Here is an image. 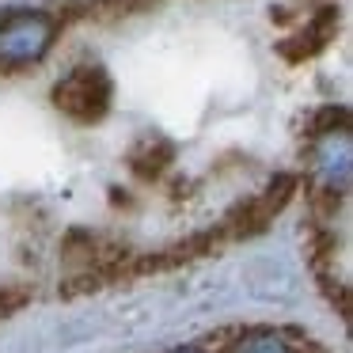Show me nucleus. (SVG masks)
Listing matches in <instances>:
<instances>
[{
  "mask_svg": "<svg viewBox=\"0 0 353 353\" xmlns=\"http://www.w3.org/2000/svg\"><path fill=\"white\" fill-rule=\"evenodd\" d=\"M334 31H338V8H323L304 31H296L292 39L281 42V54L289 57V61H307V57H315L319 50H327V42L334 39Z\"/></svg>",
  "mask_w": 353,
  "mask_h": 353,
  "instance_id": "20e7f679",
  "label": "nucleus"
},
{
  "mask_svg": "<svg viewBox=\"0 0 353 353\" xmlns=\"http://www.w3.org/2000/svg\"><path fill=\"white\" fill-rule=\"evenodd\" d=\"M338 130H342V125H338ZM315 160H319V179L323 183L342 190V186L350 183V133L342 130L338 133V145H334V130H327Z\"/></svg>",
  "mask_w": 353,
  "mask_h": 353,
  "instance_id": "39448f33",
  "label": "nucleus"
},
{
  "mask_svg": "<svg viewBox=\"0 0 353 353\" xmlns=\"http://www.w3.org/2000/svg\"><path fill=\"white\" fill-rule=\"evenodd\" d=\"M57 19L46 12H12L0 19V69H23L54 50Z\"/></svg>",
  "mask_w": 353,
  "mask_h": 353,
  "instance_id": "f257e3e1",
  "label": "nucleus"
},
{
  "mask_svg": "<svg viewBox=\"0 0 353 353\" xmlns=\"http://www.w3.org/2000/svg\"><path fill=\"white\" fill-rule=\"evenodd\" d=\"M171 353H205V350H198V345H183V350H171Z\"/></svg>",
  "mask_w": 353,
  "mask_h": 353,
  "instance_id": "6e6552de",
  "label": "nucleus"
},
{
  "mask_svg": "<svg viewBox=\"0 0 353 353\" xmlns=\"http://www.w3.org/2000/svg\"><path fill=\"white\" fill-rule=\"evenodd\" d=\"M114 84L103 65H77L54 84V107L72 122H99L110 110Z\"/></svg>",
  "mask_w": 353,
  "mask_h": 353,
  "instance_id": "f03ea898",
  "label": "nucleus"
},
{
  "mask_svg": "<svg viewBox=\"0 0 353 353\" xmlns=\"http://www.w3.org/2000/svg\"><path fill=\"white\" fill-rule=\"evenodd\" d=\"M292 190H296V179H292V175H277L262 194H254L247 205L236 209V216L228 221V232H232V236H239V239H243V236H254V232H262L277 213H281L285 205H289Z\"/></svg>",
  "mask_w": 353,
  "mask_h": 353,
  "instance_id": "7ed1b4c3",
  "label": "nucleus"
},
{
  "mask_svg": "<svg viewBox=\"0 0 353 353\" xmlns=\"http://www.w3.org/2000/svg\"><path fill=\"white\" fill-rule=\"evenodd\" d=\"M228 353H300V350L285 334H277V330H251Z\"/></svg>",
  "mask_w": 353,
  "mask_h": 353,
  "instance_id": "0eeeda50",
  "label": "nucleus"
},
{
  "mask_svg": "<svg viewBox=\"0 0 353 353\" xmlns=\"http://www.w3.org/2000/svg\"><path fill=\"white\" fill-rule=\"evenodd\" d=\"M171 156H175V148L168 145V141H145V145H137L130 152V163H133V171L137 175H160L163 168L171 163Z\"/></svg>",
  "mask_w": 353,
  "mask_h": 353,
  "instance_id": "423d86ee",
  "label": "nucleus"
}]
</instances>
